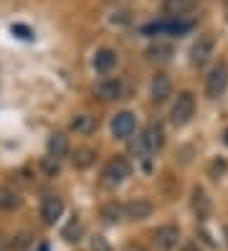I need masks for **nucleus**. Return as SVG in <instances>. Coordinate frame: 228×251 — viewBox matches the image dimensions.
Masks as SVG:
<instances>
[{
  "instance_id": "f257e3e1",
  "label": "nucleus",
  "mask_w": 228,
  "mask_h": 251,
  "mask_svg": "<svg viewBox=\"0 0 228 251\" xmlns=\"http://www.w3.org/2000/svg\"><path fill=\"white\" fill-rule=\"evenodd\" d=\"M129 173H132L129 160L117 155V157H112L104 165V170H101V185L104 188H117V185H122V183L129 178Z\"/></svg>"
},
{
  "instance_id": "f03ea898",
  "label": "nucleus",
  "mask_w": 228,
  "mask_h": 251,
  "mask_svg": "<svg viewBox=\"0 0 228 251\" xmlns=\"http://www.w3.org/2000/svg\"><path fill=\"white\" fill-rule=\"evenodd\" d=\"M193 112H195V97H193V92H180L177 99H175V104H173V112H170V122L175 127L188 125Z\"/></svg>"
},
{
  "instance_id": "7ed1b4c3",
  "label": "nucleus",
  "mask_w": 228,
  "mask_h": 251,
  "mask_svg": "<svg viewBox=\"0 0 228 251\" xmlns=\"http://www.w3.org/2000/svg\"><path fill=\"white\" fill-rule=\"evenodd\" d=\"M228 86V64L226 61H218L216 66L210 69L208 79H205V94L210 99H218Z\"/></svg>"
},
{
  "instance_id": "20e7f679",
  "label": "nucleus",
  "mask_w": 228,
  "mask_h": 251,
  "mask_svg": "<svg viewBox=\"0 0 228 251\" xmlns=\"http://www.w3.org/2000/svg\"><path fill=\"white\" fill-rule=\"evenodd\" d=\"M210 58H213V38L210 36H198V41L190 49V64L195 69H203Z\"/></svg>"
},
{
  "instance_id": "39448f33",
  "label": "nucleus",
  "mask_w": 228,
  "mask_h": 251,
  "mask_svg": "<svg viewBox=\"0 0 228 251\" xmlns=\"http://www.w3.org/2000/svg\"><path fill=\"white\" fill-rule=\"evenodd\" d=\"M134 129H137V120H134L132 112H119V114H114V120H112V135H114L117 140H129V137H134Z\"/></svg>"
},
{
  "instance_id": "423d86ee",
  "label": "nucleus",
  "mask_w": 228,
  "mask_h": 251,
  "mask_svg": "<svg viewBox=\"0 0 228 251\" xmlns=\"http://www.w3.org/2000/svg\"><path fill=\"white\" fill-rule=\"evenodd\" d=\"M152 241H155L157 249L170 251V249H175L177 241H180V228H177L175 224H165V226H160L155 233H152Z\"/></svg>"
},
{
  "instance_id": "0eeeda50",
  "label": "nucleus",
  "mask_w": 228,
  "mask_h": 251,
  "mask_svg": "<svg viewBox=\"0 0 228 251\" xmlns=\"http://www.w3.org/2000/svg\"><path fill=\"white\" fill-rule=\"evenodd\" d=\"M150 94H152V101H155V104H162V101L170 99V94H173L170 76L162 74V71L155 74V76H152V84H150Z\"/></svg>"
},
{
  "instance_id": "6e6552de",
  "label": "nucleus",
  "mask_w": 228,
  "mask_h": 251,
  "mask_svg": "<svg viewBox=\"0 0 228 251\" xmlns=\"http://www.w3.org/2000/svg\"><path fill=\"white\" fill-rule=\"evenodd\" d=\"M61 213H64V201L58 196H46L41 201V218H43L46 226H53L61 218Z\"/></svg>"
},
{
  "instance_id": "1a4fd4ad",
  "label": "nucleus",
  "mask_w": 228,
  "mask_h": 251,
  "mask_svg": "<svg viewBox=\"0 0 228 251\" xmlns=\"http://www.w3.org/2000/svg\"><path fill=\"white\" fill-rule=\"evenodd\" d=\"M155 205H152L147 198H132L129 203H125V218L129 221H145L152 216Z\"/></svg>"
},
{
  "instance_id": "9d476101",
  "label": "nucleus",
  "mask_w": 228,
  "mask_h": 251,
  "mask_svg": "<svg viewBox=\"0 0 228 251\" xmlns=\"http://www.w3.org/2000/svg\"><path fill=\"white\" fill-rule=\"evenodd\" d=\"M142 142H145V147H147V152L155 155L160 147L165 145V129H162V125H160V122H152V125L142 132Z\"/></svg>"
},
{
  "instance_id": "9b49d317",
  "label": "nucleus",
  "mask_w": 228,
  "mask_h": 251,
  "mask_svg": "<svg viewBox=\"0 0 228 251\" xmlns=\"http://www.w3.org/2000/svg\"><path fill=\"white\" fill-rule=\"evenodd\" d=\"M122 92H125V84H122V79H104L94 86V94L104 101H112V99H119Z\"/></svg>"
},
{
  "instance_id": "f8f14e48",
  "label": "nucleus",
  "mask_w": 228,
  "mask_h": 251,
  "mask_svg": "<svg viewBox=\"0 0 228 251\" xmlns=\"http://www.w3.org/2000/svg\"><path fill=\"white\" fill-rule=\"evenodd\" d=\"M193 213L198 216V218H201V221H205L208 216H210V211H213V203H210V198H208V193H205V190L203 188H193Z\"/></svg>"
},
{
  "instance_id": "ddd939ff",
  "label": "nucleus",
  "mask_w": 228,
  "mask_h": 251,
  "mask_svg": "<svg viewBox=\"0 0 228 251\" xmlns=\"http://www.w3.org/2000/svg\"><path fill=\"white\" fill-rule=\"evenodd\" d=\"M46 150H49V157H66L69 155V137L64 135V132H53V135L49 137V142H46Z\"/></svg>"
},
{
  "instance_id": "4468645a",
  "label": "nucleus",
  "mask_w": 228,
  "mask_h": 251,
  "mask_svg": "<svg viewBox=\"0 0 228 251\" xmlns=\"http://www.w3.org/2000/svg\"><path fill=\"white\" fill-rule=\"evenodd\" d=\"M114 66H117V51H112V49H99L97 56H94V69H97L99 74H109Z\"/></svg>"
},
{
  "instance_id": "2eb2a0df",
  "label": "nucleus",
  "mask_w": 228,
  "mask_h": 251,
  "mask_svg": "<svg viewBox=\"0 0 228 251\" xmlns=\"http://www.w3.org/2000/svg\"><path fill=\"white\" fill-rule=\"evenodd\" d=\"M99 218L104 221V224H119V221L125 218V205L117 203V201L104 203V205H101V211H99Z\"/></svg>"
},
{
  "instance_id": "dca6fc26",
  "label": "nucleus",
  "mask_w": 228,
  "mask_h": 251,
  "mask_svg": "<svg viewBox=\"0 0 228 251\" xmlns=\"http://www.w3.org/2000/svg\"><path fill=\"white\" fill-rule=\"evenodd\" d=\"M71 162H74L76 170H86V168H91L97 162V152L91 150V147H79V150H74Z\"/></svg>"
},
{
  "instance_id": "f3484780",
  "label": "nucleus",
  "mask_w": 228,
  "mask_h": 251,
  "mask_svg": "<svg viewBox=\"0 0 228 251\" xmlns=\"http://www.w3.org/2000/svg\"><path fill=\"white\" fill-rule=\"evenodd\" d=\"M94 129H97V117L91 114H76L71 120V132H76V135H91Z\"/></svg>"
},
{
  "instance_id": "a211bd4d",
  "label": "nucleus",
  "mask_w": 228,
  "mask_h": 251,
  "mask_svg": "<svg viewBox=\"0 0 228 251\" xmlns=\"http://www.w3.org/2000/svg\"><path fill=\"white\" fill-rule=\"evenodd\" d=\"M145 56L150 58V61H157V64H162V61H170V56H173V46H170V43H162V41H157V43H152V46L145 51Z\"/></svg>"
},
{
  "instance_id": "6ab92c4d",
  "label": "nucleus",
  "mask_w": 228,
  "mask_h": 251,
  "mask_svg": "<svg viewBox=\"0 0 228 251\" xmlns=\"http://www.w3.org/2000/svg\"><path fill=\"white\" fill-rule=\"evenodd\" d=\"M21 193L18 190H13V188H0V208L3 211H15V208H21Z\"/></svg>"
},
{
  "instance_id": "aec40b11",
  "label": "nucleus",
  "mask_w": 228,
  "mask_h": 251,
  "mask_svg": "<svg viewBox=\"0 0 228 251\" xmlns=\"http://www.w3.org/2000/svg\"><path fill=\"white\" fill-rule=\"evenodd\" d=\"M193 5V0H165L162 3V13L167 18H180L182 13H188Z\"/></svg>"
},
{
  "instance_id": "412c9836",
  "label": "nucleus",
  "mask_w": 228,
  "mask_h": 251,
  "mask_svg": "<svg viewBox=\"0 0 228 251\" xmlns=\"http://www.w3.org/2000/svg\"><path fill=\"white\" fill-rule=\"evenodd\" d=\"M81 233H84V226H81V221H79V216H74L69 224L64 226V231H61V236L69 241V244H74V241H79L81 239Z\"/></svg>"
},
{
  "instance_id": "4be33fe9",
  "label": "nucleus",
  "mask_w": 228,
  "mask_h": 251,
  "mask_svg": "<svg viewBox=\"0 0 228 251\" xmlns=\"http://www.w3.org/2000/svg\"><path fill=\"white\" fill-rule=\"evenodd\" d=\"M226 170H228V162H226L223 157H216V160L210 162V168H208V175H210L213 180H218Z\"/></svg>"
},
{
  "instance_id": "5701e85b",
  "label": "nucleus",
  "mask_w": 228,
  "mask_h": 251,
  "mask_svg": "<svg viewBox=\"0 0 228 251\" xmlns=\"http://www.w3.org/2000/svg\"><path fill=\"white\" fill-rule=\"evenodd\" d=\"M89 246H91V251H112L109 241H106L104 236H91V241H89Z\"/></svg>"
},
{
  "instance_id": "b1692460",
  "label": "nucleus",
  "mask_w": 228,
  "mask_h": 251,
  "mask_svg": "<svg viewBox=\"0 0 228 251\" xmlns=\"http://www.w3.org/2000/svg\"><path fill=\"white\" fill-rule=\"evenodd\" d=\"M41 168L49 173V175H56V173H58V160H56V157H43V160H41Z\"/></svg>"
},
{
  "instance_id": "393cba45",
  "label": "nucleus",
  "mask_w": 228,
  "mask_h": 251,
  "mask_svg": "<svg viewBox=\"0 0 228 251\" xmlns=\"http://www.w3.org/2000/svg\"><path fill=\"white\" fill-rule=\"evenodd\" d=\"M13 33L18 36V38H23V41H30V38H33L30 28H28V25H23V23H15V25H13Z\"/></svg>"
},
{
  "instance_id": "a878e982",
  "label": "nucleus",
  "mask_w": 228,
  "mask_h": 251,
  "mask_svg": "<svg viewBox=\"0 0 228 251\" xmlns=\"http://www.w3.org/2000/svg\"><path fill=\"white\" fill-rule=\"evenodd\" d=\"M28 244H30V236H28V233H23V236H18V241H13V249L23 251V249H25Z\"/></svg>"
},
{
  "instance_id": "bb28decb",
  "label": "nucleus",
  "mask_w": 228,
  "mask_h": 251,
  "mask_svg": "<svg viewBox=\"0 0 228 251\" xmlns=\"http://www.w3.org/2000/svg\"><path fill=\"white\" fill-rule=\"evenodd\" d=\"M112 5H122V3H129V0H109Z\"/></svg>"
},
{
  "instance_id": "cd10ccee",
  "label": "nucleus",
  "mask_w": 228,
  "mask_h": 251,
  "mask_svg": "<svg viewBox=\"0 0 228 251\" xmlns=\"http://www.w3.org/2000/svg\"><path fill=\"white\" fill-rule=\"evenodd\" d=\"M223 142L228 145V127H226V132H223Z\"/></svg>"
},
{
  "instance_id": "c85d7f7f",
  "label": "nucleus",
  "mask_w": 228,
  "mask_h": 251,
  "mask_svg": "<svg viewBox=\"0 0 228 251\" xmlns=\"http://www.w3.org/2000/svg\"><path fill=\"white\" fill-rule=\"evenodd\" d=\"M38 251H49V246H46V244H41V246H38Z\"/></svg>"
},
{
  "instance_id": "c756f323",
  "label": "nucleus",
  "mask_w": 228,
  "mask_h": 251,
  "mask_svg": "<svg viewBox=\"0 0 228 251\" xmlns=\"http://www.w3.org/2000/svg\"><path fill=\"white\" fill-rule=\"evenodd\" d=\"M223 5H226V18H228V0H223Z\"/></svg>"
},
{
  "instance_id": "7c9ffc66",
  "label": "nucleus",
  "mask_w": 228,
  "mask_h": 251,
  "mask_svg": "<svg viewBox=\"0 0 228 251\" xmlns=\"http://www.w3.org/2000/svg\"><path fill=\"white\" fill-rule=\"evenodd\" d=\"M0 251H5V244L3 241H0Z\"/></svg>"
}]
</instances>
